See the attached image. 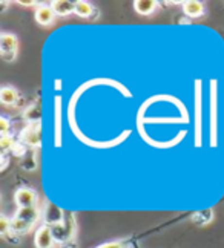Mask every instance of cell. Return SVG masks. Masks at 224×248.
I'll return each mask as SVG.
<instances>
[{
	"mask_svg": "<svg viewBox=\"0 0 224 248\" xmlns=\"http://www.w3.org/2000/svg\"><path fill=\"white\" fill-rule=\"evenodd\" d=\"M42 124L40 123H28L25 129L18 135V142L28 149H38L42 144Z\"/></svg>",
	"mask_w": 224,
	"mask_h": 248,
	"instance_id": "cell-1",
	"label": "cell"
},
{
	"mask_svg": "<svg viewBox=\"0 0 224 248\" xmlns=\"http://www.w3.org/2000/svg\"><path fill=\"white\" fill-rule=\"evenodd\" d=\"M18 54V39L13 32H2L0 35V55L6 63H13Z\"/></svg>",
	"mask_w": 224,
	"mask_h": 248,
	"instance_id": "cell-2",
	"label": "cell"
},
{
	"mask_svg": "<svg viewBox=\"0 0 224 248\" xmlns=\"http://www.w3.org/2000/svg\"><path fill=\"white\" fill-rule=\"evenodd\" d=\"M34 245H35V248H54L55 237H54V233H52V228L48 224H42L35 230Z\"/></svg>",
	"mask_w": 224,
	"mask_h": 248,
	"instance_id": "cell-3",
	"label": "cell"
},
{
	"mask_svg": "<svg viewBox=\"0 0 224 248\" xmlns=\"http://www.w3.org/2000/svg\"><path fill=\"white\" fill-rule=\"evenodd\" d=\"M14 202L17 204L18 208H26V207H37L38 196L34 188L29 187H20L17 188L14 193Z\"/></svg>",
	"mask_w": 224,
	"mask_h": 248,
	"instance_id": "cell-4",
	"label": "cell"
},
{
	"mask_svg": "<svg viewBox=\"0 0 224 248\" xmlns=\"http://www.w3.org/2000/svg\"><path fill=\"white\" fill-rule=\"evenodd\" d=\"M55 20V13L51 5L40 3L35 8V22L40 26H51Z\"/></svg>",
	"mask_w": 224,
	"mask_h": 248,
	"instance_id": "cell-5",
	"label": "cell"
},
{
	"mask_svg": "<svg viewBox=\"0 0 224 248\" xmlns=\"http://www.w3.org/2000/svg\"><path fill=\"white\" fill-rule=\"evenodd\" d=\"M183 13L190 18H198L206 14V6L198 0H188V2H183Z\"/></svg>",
	"mask_w": 224,
	"mask_h": 248,
	"instance_id": "cell-6",
	"label": "cell"
},
{
	"mask_svg": "<svg viewBox=\"0 0 224 248\" xmlns=\"http://www.w3.org/2000/svg\"><path fill=\"white\" fill-rule=\"evenodd\" d=\"M51 6L58 17H68L75 13V2H71V0H54Z\"/></svg>",
	"mask_w": 224,
	"mask_h": 248,
	"instance_id": "cell-7",
	"label": "cell"
},
{
	"mask_svg": "<svg viewBox=\"0 0 224 248\" xmlns=\"http://www.w3.org/2000/svg\"><path fill=\"white\" fill-rule=\"evenodd\" d=\"M20 98V93L16 88L9 84H5L0 88V101H2L5 106H14V104Z\"/></svg>",
	"mask_w": 224,
	"mask_h": 248,
	"instance_id": "cell-8",
	"label": "cell"
},
{
	"mask_svg": "<svg viewBox=\"0 0 224 248\" xmlns=\"http://www.w3.org/2000/svg\"><path fill=\"white\" fill-rule=\"evenodd\" d=\"M14 217L22 219V221H26L29 224H37L38 219H40V210L37 207H26V208H18L17 213L14 215Z\"/></svg>",
	"mask_w": 224,
	"mask_h": 248,
	"instance_id": "cell-9",
	"label": "cell"
},
{
	"mask_svg": "<svg viewBox=\"0 0 224 248\" xmlns=\"http://www.w3.org/2000/svg\"><path fill=\"white\" fill-rule=\"evenodd\" d=\"M160 3L155 2V0H137L134 2V9L135 13L140 16H151L158 9Z\"/></svg>",
	"mask_w": 224,
	"mask_h": 248,
	"instance_id": "cell-10",
	"label": "cell"
},
{
	"mask_svg": "<svg viewBox=\"0 0 224 248\" xmlns=\"http://www.w3.org/2000/svg\"><path fill=\"white\" fill-rule=\"evenodd\" d=\"M75 16H79L80 18H94L97 16V9L91 2L86 0H79L75 2Z\"/></svg>",
	"mask_w": 224,
	"mask_h": 248,
	"instance_id": "cell-11",
	"label": "cell"
},
{
	"mask_svg": "<svg viewBox=\"0 0 224 248\" xmlns=\"http://www.w3.org/2000/svg\"><path fill=\"white\" fill-rule=\"evenodd\" d=\"M23 115H25L26 124L28 123H40L42 110H40V106H38V103H33L31 106H28Z\"/></svg>",
	"mask_w": 224,
	"mask_h": 248,
	"instance_id": "cell-12",
	"label": "cell"
},
{
	"mask_svg": "<svg viewBox=\"0 0 224 248\" xmlns=\"http://www.w3.org/2000/svg\"><path fill=\"white\" fill-rule=\"evenodd\" d=\"M0 234H2V237H5V239H9V242H11L9 234H11L13 237L16 236V233L13 232L11 219L6 217L5 215H2V217H0Z\"/></svg>",
	"mask_w": 224,
	"mask_h": 248,
	"instance_id": "cell-13",
	"label": "cell"
},
{
	"mask_svg": "<svg viewBox=\"0 0 224 248\" xmlns=\"http://www.w3.org/2000/svg\"><path fill=\"white\" fill-rule=\"evenodd\" d=\"M212 217H213V212L212 210H203V212H198L193 215V222L198 224V225H206L212 221Z\"/></svg>",
	"mask_w": 224,
	"mask_h": 248,
	"instance_id": "cell-14",
	"label": "cell"
},
{
	"mask_svg": "<svg viewBox=\"0 0 224 248\" xmlns=\"http://www.w3.org/2000/svg\"><path fill=\"white\" fill-rule=\"evenodd\" d=\"M16 146H17V142H16V138L13 135H6V137L0 138V147H2L3 154H6L8 150H14Z\"/></svg>",
	"mask_w": 224,
	"mask_h": 248,
	"instance_id": "cell-15",
	"label": "cell"
},
{
	"mask_svg": "<svg viewBox=\"0 0 224 248\" xmlns=\"http://www.w3.org/2000/svg\"><path fill=\"white\" fill-rule=\"evenodd\" d=\"M129 247H131L129 239H117V241H111V242H104L95 248H129Z\"/></svg>",
	"mask_w": 224,
	"mask_h": 248,
	"instance_id": "cell-16",
	"label": "cell"
},
{
	"mask_svg": "<svg viewBox=\"0 0 224 248\" xmlns=\"http://www.w3.org/2000/svg\"><path fill=\"white\" fill-rule=\"evenodd\" d=\"M9 127H11V123H9V120L6 117L0 118V133H2V137L9 135Z\"/></svg>",
	"mask_w": 224,
	"mask_h": 248,
	"instance_id": "cell-17",
	"label": "cell"
},
{
	"mask_svg": "<svg viewBox=\"0 0 224 248\" xmlns=\"http://www.w3.org/2000/svg\"><path fill=\"white\" fill-rule=\"evenodd\" d=\"M17 5H20V6H38L40 3L34 2V0H18Z\"/></svg>",
	"mask_w": 224,
	"mask_h": 248,
	"instance_id": "cell-18",
	"label": "cell"
},
{
	"mask_svg": "<svg viewBox=\"0 0 224 248\" xmlns=\"http://www.w3.org/2000/svg\"><path fill=\"white\" fill-rule=\"evenodd\" d=\"M0 6H2V8H0V11L5 13L6 11V6H8V2H0Z\"/></svg>",
	"mask_w": 224,
	"mask_h": 248,
	"instance_id": "cell-19",
	"label": "cell"
}]
</instances>
